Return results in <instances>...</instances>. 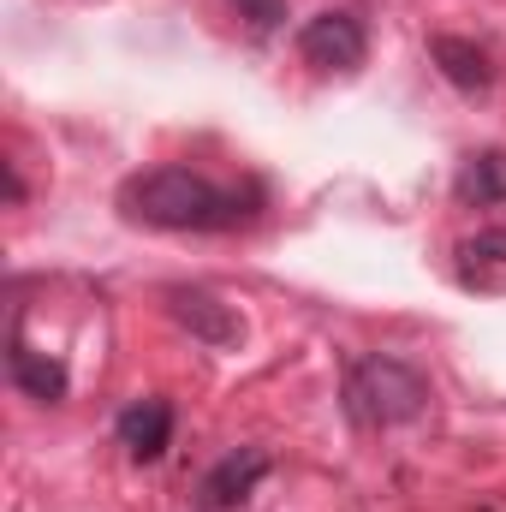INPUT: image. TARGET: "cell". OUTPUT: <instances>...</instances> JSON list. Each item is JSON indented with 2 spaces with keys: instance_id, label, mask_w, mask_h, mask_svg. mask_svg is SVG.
<instances>
[{
  "instance_id": "obj_4",
  "label": "cell",
  "mask_w": 506,
  "mask_h": 512,
  "mask_svg": "<svg viewBox=\"0 0 506 512\" xmlns=\"http://www.w3.org/2000/svg\"><path fill=\"white\" fill-rule=\"evenodd\" d=\"M298 54H304V66H316V72H358L364 54H370V36H364V24H358L352 12L328 6V12H316V18H304Z\"/></svg>"
},
{
  "instance_id": "obj_9",
  "label": "cell",
  "mask_w": 506,
  "mask_h": 512,
  "mask_svg": "<svg viewBox=\"0 0 506 512\" xmlns=\"http://www.w3.org/2000/svg\"><path fill=\"white\" fill-rule=\"evenodd\" d=\"M453 197H459L465 209H495V203H506V155L501 149H477V155L459 167Z\"/></svg>"
},
{
  "instance_id": "obj_8",
  "label": "cell",
  "mask_w": 506,
  "mask_h": 512,
  "mask_svg": "<svg viewBox=\"0 0 506 512\" xmlns=\"http://www.w3.org/2000/svg\"><path fill=\"white\" fill-rule=\"evenodd\" d=\"M6 376H12L18 393H30L36 405H60V399L72 393L66 364H60V358H48V352H30L24 340H12V346H6Z\"/></svg>"
},
{
  "instance_id": "obj_5",
  "label": "cell",
  "mask_w": 506,
  "mask_h": 512,
  "mask_svg": "<svg viewBox=\"0 0 506 512\" xmlns=\"http://www.w3.org/2000/svg\"><path fill=\"white\" fill-rule=\"evenodd\" d=\"M268 447H233L227 459H215L209 465V477H203V489H197V507L203 512H233V507H245L256 495V483L268 477Z\"/></svg>"
},
{
  "instance_id": "obj_2",
  "label": "cell",
  "mask_w": 506,
  "mask_h": 512,
  "mask_svg": "<svg viewBox=\"0 0 506 512\" xmlns=\"http://www.w3.org/2000/svg\"><path fill=\"white\" fill-rule=\"evenodd\" d=\"M346 411L364 429H399L429 411V376L393 352H370L346 370Z\"/></svg>"
},
{
  "instance_id": "obj_6",
  "label": "cell",
  "mask_w": 506,
  "mask_h": 512,
  "mask_svg": "<svg viewBox=\"0 0 506 512\" xmlns=\"http://www.w3.org/2000/svg\"><path fill=\"white\" fill-rule=\"evenodd\" d=\"M120 447H126L137 465H155L167 447H173V405L161 393H143L120 411Z\"/></svg>"
},
{
  "instance_id": "obj_1",
  "label": "cell",
  "mask_w": 506,
  "mask_h": 512,
  "mask_svg": "<svg viewBox=\"0 0 506 512\" xmlns=\"http://www.w3.org/2000/svg\"><path fill=\"white\" fill-rule=\"evenodd\" d=\"M120 215L149 233H227V227H245L256 209L239 191H221L209 173L149 167L120 185Z\"/></svg>"
},
{
  "instance_id": "obj_7",
  "label": "cell",
  "mask_w": 506,
  "mask_h": 512,
  "mask_svg": "<svg viewBox=\"0 0 506 512\" xmlns=\"http://www.w3.org/2000/svg\"><path fill=\"white\" fill-rule=\"evenodd\" d=\"M429 60H435V72L459 90V96H489V84H495V66H489V54L471 42V36H429Z\"/></svg>"
},
{
  "instance_id": "obj_10",
  "label": "cell",
  "mask_w": 506,
  "mask_h": 512,
  "mask_svg": "<svg viewBox=\"0 0 506 512\" xmlns=\"http://www.w3.org/2000/svg\"><path fill=\"white\" fill-rule=\"evenodd\" d=\"M459 256L483 274V268H506V227H483V233H471L465 245H459Z\"/></svg>"
},
{
  "instance_id": "obj_3",
  "label": "cell",
  "mask_w": 506,
  "mask_h": 512,
  "mask_svg": "<svg viewBox=\"0 0 506 512\" xmlns=\"http://www.w3.org/2000/svg\"><path fill=\"white\" fill-rule=\"evenodd\" d=\"M167 316H173L191 340H203V346H215V352H239V346H245V316H239V304H227V298L209 292V286H167Z\"/></svg>"
},
{
  "instance_id": "obj_11",
  "label": "cell",
  "mask_w": 506,
  "mask_h": 512,
  "mask_svg": "<svg viewBox=\"0 0 506 512\" xmlns=\"http://www.w3.org/2000/svg\"><path fill=\"white\" fill-rule=\"evenodd\" d=\"M245 12H251L256 30H274V24L286 18V6H280V0H245Z\"/></svg>"
}]
</instances>
